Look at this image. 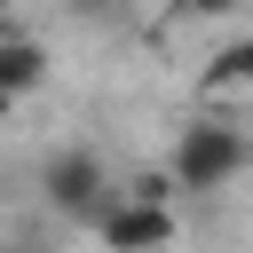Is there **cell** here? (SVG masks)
Instances as JSON below:
<instances>
[{
	"label": "cell",
	"instance_id": "obj_3",
	"mask_svg": "<svg viewBox=\"0 0 253 253\" xmlns=\"http://www.w3.org/2000/svg\"><path fill=\"white\" fill-rule=\"evenodd\" d=\"M103 245L111 253H166L174 245V206H150V198H111L95 213Z\"/></svg>",
	"mask_w": 253,
	"mask_h": 253
},
{
	"label": "cell",
	"instance_id": "obj_7",
	"mask_svg": "<svg viewBox=\"0 0 253 253\" xmlns=\"http://www.w3.org/2000/svg\"><path fill=\"white\" fill-rule=\"evenodd\" d=\"M0 119H8V95H0Z\"/></svg>",
	"mask_w": 253,
	"mask_h": 253
},
{
	"label": "cell",
	"instance_id": "obj_5",
	"mask_svg": "<svg viewBox=\"0 0 253 253\" xmlns=\"http://www.w3.org/2000/svg\"><path fill=\"white\" fill-rule=\"evenodd\" d=\"M245 87H253V40H229L206 71V95H245Z\"/></svg>",
	"mask_w": 253,
	"mask_h": 253
},
{
	"label": "cell",
	"instance_id": "obj_6",
	"mask_svg": "<svg viewBox=\"0 0 253 253\" xmlns=\"http://www.w3.org/2000/svg\"><path fill=\"white\" fill-rule=\"evenodd\" d=\"M174 8H182V16H229L237 0H174Z\"/></svg>",
	"mask_w": 253,
	"mask_h": 253
},
{
	"label": "cell",
	"instance_id": "obj_1",
	"mask_svg": "<svg viewBox=\"0 0 253 253\" xmlns=\"http://www.w3.org/2000/svg\"><path fill=\"white\" fill-rule=\"evenodd\" d=\"M245 166H253V134H245V126H221V119H198V126H182L166 182H174V190H221V182H237Z\"/></svg>",
	"mask_w": 253,
	"mask_h": 253
},
{
	"label": "cell",
	"instance_id": "obj_4",
	"mask_svg": "<svg viewBox=\"0 0 253 253\" xmlns=\"http://www.w3.org/2000/svg\"><path fill=\"white\" fill-rule=\"evenodd\" d=\"M47 79V47L40 40H16V32H0V95L16 103V95H32Z\"/></svg>",
	"mask_w": 253,
	"mask_h": 253
},
{
	"label": "cell",
	"instance_id": "obj_8",
	"mask_svg": "<svg viewBox=\"0 0 253 253\" xmlns=\"http://www.w3.org/2000/svg\"><path fill=\"white\" fill-rule=\"evenodd\" d=\"M0 24H8V0H0Z\"/></svg>",
	"mask_w": 253,
	"mask_h": 253
},
{
	"label": "cell",
	"instance_id": "obj_2",
	"mask_svg": "<svg viewBox=\"0 0 253 253\" xmlns=\"http://www.w3.org/2000/svg\"><path fill=\"white\" fill-rule=\"evenodd\" d=\"M40 190H47L55 213H79V221H95V213L111 206V174H103L95 150H55L47 174H40Z\"/></svg>",
	"mask_w": 253,
	"mask_h": 253
}]
</instances>
